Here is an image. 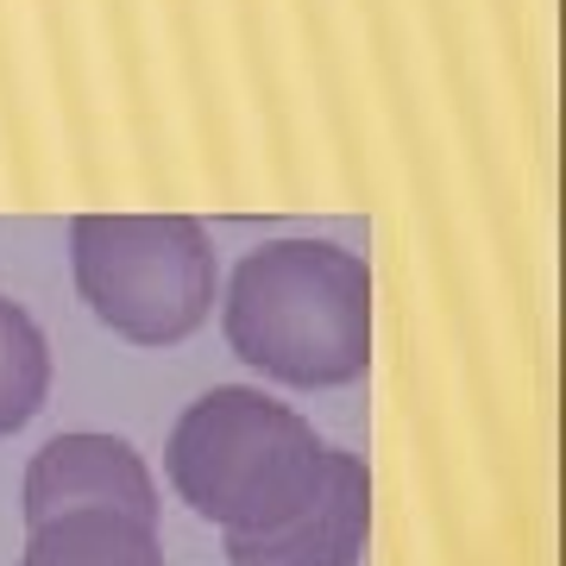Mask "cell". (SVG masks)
Returning <instances> with one entry per match:
<instances>
[{
  "instance_id": "7",
  "label": "cell",
  "mask_w": 566,
  "mask_h": 566,
  "mask_svg": "<svg viewBox=\"0 0 566 566\" xmlns=\"http://www.w3.org/2000/svg\"><path fill=\"white\" fill-rule=\"evenodd\" d=\"M51 390V346L20 303L0 296V441L20 434Z\"/></svg>"
},
{
  "instance_id": "6",
  "label": "cell",
  "mask_w": 566,
  "mask_h": 566,
  "mask_svg": "<svg viewBox=\"0 0 566 566\" xmlns=\"http://www.w3.org/2000/svg\"><path fill=\"white\" fill-rule=\"evenodd\" d=\"M20 566H164V547L158 528L120 510H63L51 523H32Z\"/></svg>"
},
{
  "instance_id": "4",
  "label": "cell",
  "mask_w": 566,
  "mask_h": 566,
  "mask_svg": "<svg viewBox=\"0 0 566 566\" xmlns=\"http://www.w3.org/2000/svg\"><path fill=\"white\" fill-rule=\"evenodd\" d=\"M365 528H371L365 460L346 453V447H327L315 491L283 523L252 528V535H227V560L233 566H359Z\"/></svg>"
},
{
  "instance_id": "3",
  "label": "cell",
  "mask_w": 566,
  "mask_h": 566,
  "mask_svg": "<svg viewBox=\"0 0 566 566\" xmlns=\"http://www.w3.org/2000/svg\"><path fill=\"white\" fill-rule=\"evenodd\" d=\"M82 303L133 346H177L214 308V245L189 214H82L70 227Z\"/></svg>"
},
{
  "instance_id": "2",
  "label": "cell",
  "mask_w": 566,
  "mask_h": 566,
  "mask_svg": "<svg viewBox=\"0 0 566 566\" xmlns=\"http://www.w3.org/2000/svg\"><path fill=\"white\" fill-rule=\"evenodd\" d=\"M322 453L327 447L296 409L271 403L264 390L221 385L177 416L164 472L196 516L221 523V535H252L315 491Z\"/></svg>"
},
{
  "instance_id": "1",
  "label": "cell",
  "mask_w": 566,
  "mask_h": 566,
  "mask_svg": "<svg viewBox=\"0 0 566 566\" xmlns=\"http://www.w3.org/2000/svg\"><path fill=\"white\" fill-rule=\"evenodd\" d=\"M227 346L290 390H334L371 359V271L334 240H271L245 252L221 308Z\"/></svg>"
},
{
  "instance_id": "5",
  "label": "cell",
  "mask_w": 566,
  "mask_h": 566,
  "mask_svg": "<svg viewBox=\"0 0 566 566\" xmlns=\"http://www.w3.org/2000/svg\"><path fill=\"white\" fill-rule=\"evenodd\" d=\"M63 510H120L158 528V485L120 434H57L25 465V523H51Z\"/></svg>"
}]
</instances>
